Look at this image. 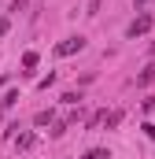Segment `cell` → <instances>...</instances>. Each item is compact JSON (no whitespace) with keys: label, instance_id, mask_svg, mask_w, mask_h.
<instances>
[{"label":"cell","instance_id":"6da1fadb","mask_svg":"<svg viewBox=\"0 0 155 159\" xmlns=\"http://www.w3.org/2000/svg\"><path fill=\"white\" fill-rule=\"evenodd\" d=\"M152 11H140V15H137V19H133V22H129V26H126V37L129 41H137V37H144V34H148V30H152Z\"/></svg>","mask_w":155,"mask_h":159},{"label":"cell","instance_id":"7a4b0ae2","mask_svg":"<svg viewBox=\"0 0 155 159\" xmlns=\"http://www.w3.org/2000/svg\"><path fill=\"white\" fill-rule=\"evenodd\" d=\"M81 48H85V37H81V34H74V37H63L55 48H52V52H55L59 59H67V56H78Z\"/></svg>","mask_w":155,"mask_h":159},{"label":"cell","instance_id":"3957f363","mask_svg":"<svg viewBox=\"0 0 155 159\" xmlns=\"http://www.w3.org/2000/svg\"><path fill=\"white\" fill-rule=\"evenodd\" d=\"M152 81H155V59L140 70V74H137V89H144V85H152Z\"/></svg>","mask_w":155,"mask_h":159},{"label":"cell","instance_id":"277c9868","mask_svg":"<svg viewBox=\"0 0 155 159\" xmlns=\"http://www.w3.org/2000/svg\"><path fill=\"white\" fill-rule=\"evenodd\" d=\"M33 144H37V137H33V133H30V129H26V133H19V137H15V148H19V152H30V148H33Z\"/></svg>","mask_w":155,"mask_h":159},{"label":"cell","instance_id":"5b68a950","mask_svg":"<svg viewBox=\"0 0 155 159\" xmlns=\"http://www.w3.org/2000/svg\"><path fill=\"white\" fill-rule=\"evenodd\" d=\"M33 122H37V126H52V122H55V111H52V107H48V111H37Z\"/></svg>","mask_w":155,"mask_h":159},{"label":"cell","instance_id":"8992f818","mask_svg":"<svg viewBox=\"0 0 155 159\" xmlns=\"http://www.w3.org/2000/svg\"><path fill=\"white\" fill-rule=\"evenodd\" d=\"M118 122H122V111H104V126L107 129H115Z\"/></svg>","mask_w":155,"mask_h":159},{"label":"cell","instance_id":"52a82bcc","mask_svg":"<svg viewBox=\"0 0 155 159\" xmlns=\"http://www.w3.org/2000/svg\"><path fill=\"white\" fill-rule=\"evenodd\" d=\"M0 104H4V111H7V107H15V104H19V89H7Z\"/></svg>","mask_w":155,"mask_h":159},{"label":"cell","instance_id":"ba28073f","mask_svg":"<svg viewBox=\"0 0 155 159\" xmlns=\"http://www.w3.org/2000/svg\"><path fill=\"white\" fill-rule=\"evenodd\" d=\"M67 129H70V122L63 119V122H52V129H48V133H52V137H55V141H59V137H63V133H67Z\"/></svg>","mask_w":155,"mask_h":159},{"label":"cell","instance_id":"9c48e42d","mask_svg":"<svg viewBox=\"0 0 155 159\" xmlns=\"http://www.w3.org/2000/svg\"><path fill=\"white\" fill-rule=\"evenodd\" d=\"M59 100H63V104H70V107H78V104H81V93H74V89H70V93H63Z\"/></svg>","mask_w":155,"mask_h":159},{"label":"cell","instance_id":"30bf717a","mask_svg":"<svg viewBox=\"0 0 155 159\" xmlns=\"http://www.w3.org/2000/svg\"><path fill=\"white\" fill-rule=\"evenodd\" d=\"M85 159H111V152H107V148H89Z\"/></svg>","mask_w":155,"mask_h":159},{"label":"cell","instance_id":"8fae6325","mask_svg":"<svg viewBox=\"0 0 155 159\" xmlns=\"http://www.w3.org/2000/svg\"><path fill=\"white\" fill-rule=\"evenodd\" d=\"M26 4H30V0H11V4H7V15H19V11H26Z\"/></svg>","mask_w":155,"mask_h":159},{"label":"cell","instance_id":"7c38bea8","mask_svg":"<svg viewBox=\"0 0 155 159\" xmlns=\"http://www.w3.org/2000/svg\"><path fill=\"white\" fill-rule=\"evenodd\" d=\"M37 59H41L37 52H26V56H22V67H26V70H33V67H37Z\"/></svg>","mask_w":155,"mask_h":159},{"label":"cell","instance_id":"4fadbf2b","mask_svg":"<svg viewBox=\"0 0 155 159\" xmlns=\"http://www.w3.org/2000/svg\"><path fill=\"white\" fill-rule=\"evenodd\" d=\"M48 85H55V70H48V74L37 81V89H48Z\"/></svg>","mask_w":155,"mask_h":159},{"label":"cell","instance_id":"5bb4252c","mask_svg":"<svg viewBox=\"0 0 155 159\" xmlns=\"http://www.w3.org/2000/svg\"><path fill=\"white\" fill-rule=\"evenodd\" d=\"M7 30H11V15H4V19H0V37H4Z\"/></svg>","mask_w":155,"mask_h":159},{"label":"cell","instance_id":"9a60e30c","mask_svg":"<svg viewBox=\"0 0 155 159\" xmlns=\"http://www.w3.org/2000/svg\"><path fill=\"white\" fill-rule=\"evenodd\" d=\"M140 129H144V133H148V141H155V122H144V126H140Z\"/></svg>","mask_w":155,"mask_h":159},{"label":"cell","instance_id":"2e32d148","mask_svg":"<svg viewBox=\"0 0 155 159\" xmlns=\"http://www.w3.org/2000/svg\"><path fill=\"white\" fill-rule=\"evenodd\" d=\"M85 15H100V0H89V11Z\"/></svg>","mask_w":155,"mask_h":159},{"label":"cell","instance_id":"e0dca14e","mask_svg":"<svg viewBox=\"0 0 155 159\" xmlns=\"http://www.w3.org/2000/svg\"><path fill=\"white\" fill-rule=\"evenodd\" d=\"M133 4H137V11H144V4H148V0H133Z\"/></svg>","mask_w":155,"mask_h":159},{"label":"cell","instance_id":"ac0fdd59","mask_svg":"<svg viewBox=\"0 0 155 159\" xmlns=\"http://www.w3.org/2000/svg\"><path fill=\"white\" fill-rule=\"evenodd\" d=\"M152 59H155V41H152Z\"/></svg>","mask_w":155,"mask_h":159},{"label":"cell","instance_id":"d6986e66","mask_svg":"<svg viewBox=\"0 0 155 159\" xmlns=\"http://www.w3.org/2000/svg\"><path fill=\"white\" fill-rule=\"evenodd\" d=\"M4 81H7V78H0V89H4Z\"/></svg>","mask_w":155,"mask_h":159},{"label":"cell","instance_id":"ffe728a7","mask_svg":"<svg viewBox=\"0 0 155 159\" xmlns=\"http://www.w3.org/2000/svg\"><path fill=\"white\" fill-rule=\"evenodd\" d=\"M152 15H155V11H152Z\"/></svg>","mask_w":155,"mask_h":159}]
</instances>
